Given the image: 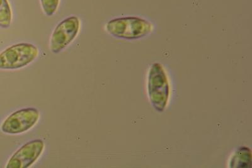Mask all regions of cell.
<instances>
[{
    "instance_id": "cell-6",
    "label": "cell",
    "mask_w": 252,
    "mask_h": 168,
    "mask_svg": "<svg viewBox=\"0 0 252 168\" xmlns=\"http://www.w3.org/2000/svg\"><path fill=\"white\" fill-rule=\"evenodd\" d=\"M112 36L124 39H133L139 36L138 20L134 18H119L110 20L105 26Z\"/></svg>"
},
{
    "instance_id": "cell-2",
    "label": "cell",
    "mask_w": 252,
    "mask_h": 168,
    "mask_svg": "<svg viewBox=\"0 0 252 168\" xmlns=\"http://www.w3.org/2000/svg\"><path fill=\"white\" fill-rule=\"evenodd\" d=\"M80 20L78 17L66 18L56 26L50 39L49 49L52 53H60L69 46L80 32Z\"/></svg>"
},
{
    "instance_id": "cell-8",
    "label": "cell",
    "mask_w": 252,
    "mask_h": 168,
    "mask_svg": "<svg viewBox=\"0 0 252 168\" xmlns=\"http://www.w3.org/2000/svg\"><path fill=\"white\" fill-rule=\"evenodd\" d=\"M233 157L240 158V161L235 163L234 168H247L248 163L251 165V151L246 147H243L238 150Z\"/></svg>"
},
{
    "instance_id": "cell-4",
    "label": "cell",
    "mask_w": 252,
    "mask_h": 168,
    "mask_svg": "<svg viewBox=\"0 0 252 168\" xmlns=\"http://www.w3.org/2000/svg\"><path fill=\"white\" fill-rule=\"evenodd\" d=\"M39 118L40 112L37 109H20L6 118L1 125V131L10 135L24 133L34 127Z\"/></svg>"
},
{
    "instance_id": "cell-9",
    "label": "cell",
    "mask_w": 252,
    "mask_h": 168,
    "mask_svg": "<svg viewBox=\"0 0 252 168\" xmlns=\"http://www.w3.org/2000/svg\"><path fill=\"white\" fill-rule=\"evenodd\" d=\"M42 10L47 17L55 15L59 7L60 0H40Z\"/></svg>"
},
{
    "instance_id": "cell-7",
    "label": "cell",
    "mask_w": 252,
    "mask_h": 168,
    "mask_svg": "<svg viewBox=\"0 0 252 168\" xmlns=\"http://www.w3.org/2000/svg\"><path fill=\"white\" fill-rule=\"evenodd\" d=\"M12 11L8 0H0V28H8L12 22Z\"/></svg>"
},
{
    "instance_id": "cell-1",
    "label": "cell",
    "mask_w": 252,
    "mask_h": 168,
    "mask_svg": "<svg viewBox=\"0 0 252 168\" xmlns=\"http://www.w3.org/2000/svg\"><path fill=\"white\" fill-rule=\"evenodd\" d=\"M39 49L30 43H19L0 53V69L16 70L25 68L37 59Z\"/></svg>"
},
{
    "instance_id": "cell-5",
    "label": "cell",
    "mask_w": 252,
    "mask_h": 168,
    "mask_svg": "<svg viewBox=\"0 0 252 168\" xmlns=\"http://www.w3.org/2000/svg\"><path fill=\"white\" fill-rule=\"evenodd\" d=\"M44 141L35 140L29 141L13 154L9 160L7 168H28L39 160L44 150Z\"/></svg>"
},
{
    "instance_id": "cell-3",
    "label": "cell",
    "mask_w": 252,
    "mask_h": 168,
    "mask_svg": "<svg viewBox=\"0 0 252 168\" xmlns=\"http://www.w3.org/2000/svg\"><path fill=\"white\" fill-rule=\"evenodd\" d=\"M148 88L151 102L155 108L158 111H163L168 102L169 85L165 72L158 64L151 69Z\"/></svg>"
}]
</instances>
